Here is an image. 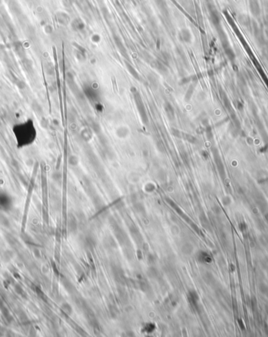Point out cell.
I'll return each mask as SVG.
<instances>
[{"mask_svg": "<svg viewBox=\"0 0 268 337\" xmlns=\"http://www.w3.org/2000/svg\"><path fill=\"white\" fill-rule=\"evenodd\" d=\"M12 133L17 149L26 148L34 144L38 134L35 123L32 119L15 123L12 127Z\"/></svg>", "mask_w": 268, "mask_h": 337, "instance_id": "obj_1", "label": "cell"}, {"mask_svg": "<svg viewBox=\"0 0 268 337\" xmlns=\"http://www.w3.org/2000/svg\"><path fill=\"white\" fill-rule=\"evenodd\" d=\"M57 19H58V21H59L60 23L65 24V23H68V22L69 17H68V15L65 14L64 13H60V14H58V15H57Z\"/></svg>", "mask_w": 268, "mask_h": 337, "instance_id": "obj_2", "label": "cell"}]
</instances>
